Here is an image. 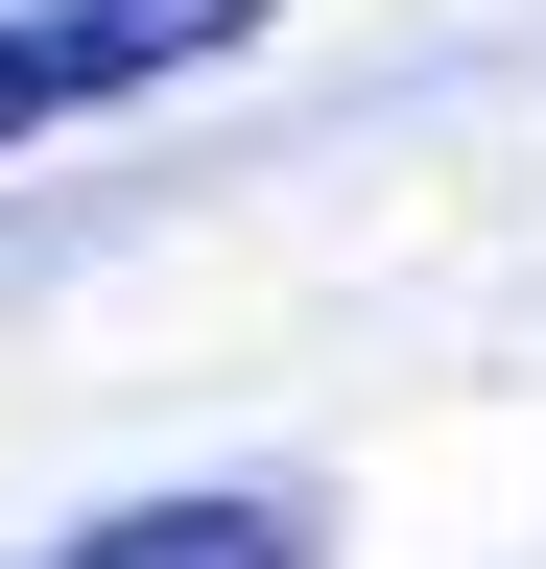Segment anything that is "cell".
Here are the masks:
<instances>
[{"mask_svg": "<svg viewBox=\"0 0 546 569\" xmlns=\"http://www.w3.org/2000/svg\"><path fill=\"white\" fill-rule=\"evenodd\" d=\"M215 48H261V0H0V142L143 96V71H215Z\"/></svg>", "mask_w": 546, "mask_h": 569, "instance_id": "obj_1", "label": "cell"}, {"mask_svg": "<svg viewBox=\"0 0 546 569\" xmlns=\"http://www.w3.org/2000/svg\"><path fill=\"white\" fill-rule=\"evenodd\" d=\"M24 569H332L286 498H119V522H72V546H24Z\"/></svg>", "mask_w": 546, "mask_h": 569, "instance_id": "obj_2", "label": "cell"}]
</instances>
